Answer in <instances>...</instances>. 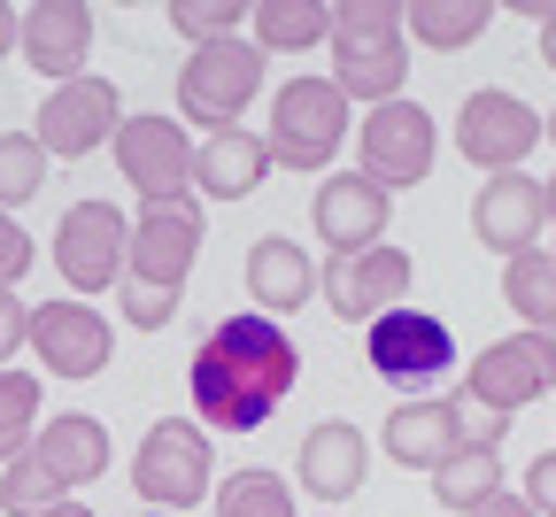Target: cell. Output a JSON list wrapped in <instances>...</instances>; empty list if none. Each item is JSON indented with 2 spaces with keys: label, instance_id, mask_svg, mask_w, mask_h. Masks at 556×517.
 <instances>
[{
  "label": "cell",
  "instance_id": "1",
  "mask_svg": "<svg viewBox=\"0 0 556 517\" xmlns=\"http://www.w3.org/2000/svg\"><path fill=\"white\" fill-rule=\"evenodd\" d=\"M302 379V348L287 340V325L263 310H232L201 332L193 363H186V394H193V425L208 432H255L270 425V409L294 394Z\"/></svg>",
  "mask_w": 556,
  "mask_h": 517
},
{
  "label": "cell",
  "instance_id": "2",
  "mask_svg": "<svg viewBox=\"0 0 556 517\" xmlns=\"http://www.w3.org/2000/svg\"><path fill=\"white\" fill-rule=\"evenodd\" d=\"M201 201H148L131 216V255H124V286H116V302H124V325L139 332H163L186 302V278L201 263Z\"/></svg>",
  "mask_w": 556,
  "mask_h": 517
},
{
  "label": "cell",
  "instance_id": "3",
  "mask_svg": "<svg viewBox=\"0 0 556 517\" xmlns=\"http://www.w3.org/2000/svg\"><path fill=\"white\" fill-rule=\"evenodd\" d=\"M348 124H356V109H348V93L332 78H287L270 101V124H263V147H270V163L278 171H294V178H317L340 163V139Z\"/></svg>",
  "mask_w": 556,
  "mask_h": 517
},
{
  "label": "cell",
  "instance_id": "4",
  "mask_svg": "<svg viewBox=\"0 0 556 517\" xmlns=\"http://www.w3.org/2000/svg\"><path fill=\"white\" fill-rule=\"evenodd\" d=\"M263 70H270V54L240 31V39H217V47H193L186 62H178V124L193 131H232L248 109H255V93H263Z\"/></svg>",
  "mask_w": 556,
  "mask_h": 517
},
{
  "label": "cell",
  "instance_id": "5",
  "mask_svg": "<svg viewBox=\"0 0 556 517\" xmlns=\"http://www.w3.org/2000/svg\"><path fill=\"white\" fill-rule=\"evenodd\" d=\"M364 363H371L379 387H394L402 402H417V394H433L456 371V325L433 317V310H417V302H402V310H387L364 332Z\"/></svg>",
  "mask_w": 556,
  "mask_h": 517
},
{
  "label": "cell",
  "instance_id": "6",
  "mask_svg": "<svg viewBox=\"0 0 556 517\" xmlns=\"http://www.w3.org/2000/svg\"><path fill=\"white\" fill-rule=\"evenodd\" d=\"M131 487H139V502H155L170 517L201 509L217 494V449H208V432L193 417H155L131 449Z\"/></svg>",
  "mask_w": 556,
  "mask_h": 517
},
{
  "label": "cell",
  "instance_id": "7",
  "mask_svg": "<svg viewBox=\"0 0 556 517\" xmlns=\"http://www.w3.org/2000/svg\"><path fill=\"white\" fill-rule=\"evenodd\" d=\"M503 417H471L456 394H417V402H394V417H387V432H379V449L402 464V471H441V464H456L464 449H503Z\"/></svg>",
  "mask_w": 556,
  "mask_h": 517
},
{
  "label": "cell",
  "instance_id": "8",
  "mask_svg": "<svg viewBox=\"0 0 556 517\" xmlns=\"http://www.w3.org/2000/svg\"><path fill=\"white\" fill-rule=\"evenodd\" d=\"M541 394H556V340H541V332H503V340H486L471 363H464V409L471 417H518V409H533Z\"/></svg>",
  "mask_w": 556,
  "mask_h": 517
},
{
  "label": "cell",
  "instance_id": "9",
  "mask_svg": "<svg viewBox=\"0 0 556 517\" xmlns=\"http://www.w3.org/2000/svg\"><path fill=\"white\" fill-rule=\"evenodd\" d=\"M124 255H131V216L116 201H70L54 225V270L78 302H101V293L124 286Z\"/></svg>",
  "mask_w": 556,
  "mask_h": 517
},
{
  "label": "cell",
  "instance_id": "10",
  "mask_svg": "<svg viewBox=\"0 0 556 517\" xmlns=\"http://www.w3.org/2000/svg\"><path fill=\"white\" fill-rule=\"evenodd\" d=\"M193 131L178 124V116H124L116 124V139H109V155H116V171H124V186L139 193V209L148 201H193Z\"/></svg>",
  "mask_w": 556,
  "mask_h": 517
},
{
  "label": "cell",
  "instance_id": "11",
  "mask_svg": "<svg viewBox=\"0 0 556 517\" xmlns=\"http://www.w3.org/2000/svg\"><path fill=\"white\" fill-rule=\"evenodd\" d=\"M433 155H441V131H433V116L417 109L409 93L387 101V109H371V116L356 124V171H364L379 193L426 186V178H433Z\"/></svg>",
  "mask_w": 556,
  "mask_h": 517
},
{
  "label": "cell",
  "instance_id": "12",
  "mask_svg": "<svg viewBox=\"0 0 556 517\" xmlns=\"http://www.w3.org/2000/svg\"><path fill=\"white\" fill-rule=\"evenodd\" d=\"M116 124H124V93L86 70V78H70V86H54V93L39 101L31 139H39V155H47V163H86L93 147L116 139Z\"/></svg>",
  "mask_w": 556,
  "mask_h": 517
},
{
  "label": "cell",
  "instance_id": "13",
  "mask_svg": "<svg viewBox=\"0 0 556 517\" xmlns=\"http://www.w3.org/2000/svg\"><path fill=\"white\" fill-rule=\"evenodd\" d=\"M533 147H541V109H526V101L503 93V86L464 93V109H456V155H464L471 171H486V178L526 171Z\"/></svg>",
  "mask_w": 556,
  "mask_h": 517
},
{
  "label": "cell",
  "instance_id": "14",
  "mask_svg": "<svg viewBox=\"0 0 556 517\" xmlns=\"http://www.w3.org/2000/svg\"><path fill=\"white\" fill-rule=\"evenodd\" d=\"M409 286H417V263L409 248H371V255H348V263H325L317 270V293H325V310L340 325H379L387 310L409 302Z\"/></svg>",
  "mask_w": 556,
  "mask_h": 517
},
{
  "label": "cell",
  "instance_id": "15",
  "mask_svg": "<svg viewBox=\"0 0 556 517\" xmlns=\"http://www.w3.org/2000/svg\"><path fill=\"white\" fill-rule=\"evenodd\" d=\"M387 209H394V193H379L364 171H332V178H317V193H309V225H317V240L332 248V263H348V255L387 248Z\"/></svg>",
  "mask_w": 556,
  "mask_h": 517
},
{
  "label": "cell",
  "instance_id": "16",
  "mask_svg": "<svg viewBox=\"0 0 556 517\" xmlns=\"http://www.w3.org/2000/svg\"><path fill=\"white\" fill-rule=\"evenodd\" d=\"M31 355L54 379H101L116 363V325L93 302H39L31 310Z\"/></svg>",
  "mask_w": 556,
  "mask_h": 517
},
{
  "label": "cell",
  "instance_id": "17",
  "mask_svg": "<svg viewBox=\"0 0 556 517\" xmlns=\"http://www.w3.org/2000/svg\"><path fill=\"white\" fill-rule=\"evenodd\" d=\"M471 240H479L486 255H503V263L533 255V248L548 240V193H541V178H526V171L486 178L479 201H471Z\"/></svg>",
  "mask_w": 556,
  "mask_h": 517
},
{
  "label": "cell",
  "instance_id": "18",
  "mask_svg": "<svg viewBox=\"0 0 556 517\" xmlns=\"http://www.w3.org/2000/svg\"><path fill=\"white\" fill-rule=\"evenodd\" d=\"M16 54L54 86L86 78V62H93V0H31V9H16Z\"/></svg>",
  "mask_w": 556,
  "mask_h": 517
},
{
  "label": "cell",
  "instance_id": "19",
  "mask_svg": "<svg viewBox=\"0 0 556 517\" xmlns=\"http://www.w3.org/2000/svg\"><path fill=\"white\" fill-rule=\"evenodd\" d=\"M364 479H371V440H364V425L325 417V425L302 432V456H294V487H302V494H317V502L340 509L348 494H364Z\"/></svg>",
  "mask_w": 556,
  "mask_h": 517
},
{
  "label": "cell",
  "instance_id": "20",
  "mask_svg": "<svg viewBox=\"0 0 556 517\" xmlns=\"http://www.w3.org/2000/svg\"><path fill=\"white\" fill-rule=\"evenodd\" d=\"M270 178V147H263V131H248V124H232V131H208L201 147H193V201L208 209V201H248L255 186Z\"/></svg>",
  "mask_w": 556,
  "mask_h": 517
},
{
  "label": "cell",
  "instance_id": "21",
  "mask_svg": "<svg viewBox=\"0 0 556 517\" xmlns=\"http://www.w3.org/2000/svg\"><path fill=\"white\" fill-rule=\"evenodd\" d=\"M31 456L47 464V479L70 502H78V487H101V471H109V425L86 417V409H62V417H47L31 432Z\"/></svg>",
  "mask_w": 556,
  "mask_h": 517
},
{
  "label": "cell",
  "instance_id": "22",
  "mask_svg": "<svg viewBox=\"0 0 556 517\" xmlns=\"http://www.w3.org/2000/svg\"><path fill=\"white\" fill-rule=\"evenodd\" d=\"M248 302H255L263 317H278V325H287L294 310H309V302H317V263H309V248L287 240V232H263V240L248 248Z\"/></svg>",
  "mask_w": 556,
  "mask_h": 517
},
{
  "label": "cell",
  "instance_id": "23",
  "mask_svg": "<svg viewBox=\"0 0 556 517\" xmlns=\"http://www.w3.org/2000/svg\"><path fill=\"white\" fill-rule=\"evenodd\" d=\"M325 78L348 93V109H387V101H402V86H409V54H402V31H379V39H332V70Z\"/></svg>",
  "mask_w": 556,
  "mask_h": 517
},
{
  "label": "cell",
  "instance_id": "24",
  "mask_svg": "<svg viewBox=\"0 0 556 517\" xmlns=\"http://www.w3.org/2000/svg\"><path fill=\"white\" fill-rule=\"evenodd\" d=\"M486 24H495V0H402V39H417L426 54H464Z\"/></svg>",
  "mask_w": 556,
  "mask_h": 517
},
{
  "label": "cell",
  "instance_id": "25",
  "mask_svg": "<svg viewBox=\"0 0 556 517\" xmlns=\"http://www.w3.org/2000/svg\"><path fill=\"white\" fill-rule=\"evenodd\" d=\"M248 39H255L263 54H309V47H332V0H255Z\"/></svg>",
  "mask_w": 556,
  "mask_h": 517
},
{
  "label": "cell",
  "instance_id": "26",
  "mask_svg": "<svg viewBox=\"0 0 556 517\" xmlns=\"http://www.w3.org/2000/svg\"><path fill=\"white\" fill-rule=\"evenodd\" d=\"M495 494H510V479H503V449H486V440H479V449H464L456 464L433 471V502L456 509V517H479Z\"/></svg>",
  "mask_w": 556,
  "mask_h": 517
},
{
  "label": "cell",
  "instance_id": "27",
  "mask_svg": "<svg viewBox=\"0 0 556 517\" xmlns=\"http://www.w3.org/2000/svg\"><path fill=\"white\" fill-rule=\"evenodd\" d=\"M503 302L518 310V332L556 340V255H548V248H533V255L503 263Z\"/></svg>",
  "mask_w": 556,
  "mask_h": 517
},
{
  "label": "cell",
  "instance_id": "28",
  "mask_svg": "<svg viewBox=\"0 0 556 517\" xmlns=\"http://www.w3.org/2000/svg\"><path fill=\"white\" fill-rule=\"evenodd\" d=\"M217 517H294V487L270 464H240L217 479Z\"/></svg>",
  "mask_w": 556,
  "mask_h": 517
},
{
  "label": "cell",
  "instance_id": "29",
  "mask_svg": "<svg viewBox=\"0 0 556 517\" xmlns=\"http://www.w3.org/2000/svg\"><path fill=\"white\" fill-rule=\"evenodd\" d=\"M170 31L186 39V54L193 47H217V39H240L248 31V16H255V0H170Z\"/></svg>",
  "mask_w": 556,
  "mask_h": 517
},
{
  "label": "cell",
  "instance_id": "30",
  "mask_svg": "<svg viewBox=\"0 0 556 517\" xmlns=\"http://www.w3.org/2000/svg\"><path fill=\"white\" fill-rule=\"evenodd\" d=\"M31 425L39 417V371H0V464L31 456Z\"/></svg>",
  "mask_w": 556,
  "mask_h": 517
},
{
  "label": "cell",
  "instance_id": "31",
  "mask_svg": "<svg viewBox=\"0 0 556 517\" xmlns=\"http://www.w3.org/2000/svg\"><path fill=\"white\" fill-rule=\"evenodd\" d=\"M47 171H54V163L39 155V139H31V131H0V209H9V216L47 186Z\"/></svg>",
  "mask_w": 556,
  "mask_h": 517
},
{
  "label": "cell",
  "instance_id": "32",
  "mask_svg": "<svg viewBox=\"0 0 556 517\" xmlns=\"http://www.w3.org/2000/svg\"><path fill=\"white\" fill-rule=\"evenodd\" d=\"M70 494L47 479V464L39 456H16V464H0V509L9 517H47V509H62Z\"/></svg>",
  "mask_w": 556,
  "mask_h": 517
},
{
  "label": "cell",
  "instance_id": "33",
  "mask_svg": "<svg viewBox=\"0 0 556 517\" xmlns=\"http://www.w3.org/2000/svg\"><path fill=\"white\" fill-rule=\"evenodd\" d=\"M402 31V0H332V39H379Z\"/></svg>",
  "mask_w": 556,
  "mask_h": 517
},
{
  "label": "cell",
  "instance_id": "34",
  "mask_svg": "<svg viewBox=\"0 0 556 517\" xmlns=\"http://www.w3.org/2000/svg\"><path fill=\"white\" fill-rule=\"evenodd\" d=\"M24 270H31V232L16 225L9 209H0V286L16 293V286H24Z\"/></svg>",
  "mask_w": 556,
  "mask_h": 517
},
{
  "label": "cell",
  "instance_id": "35",
  "mask_svg": "<svg viewBox=\"0 0 556 517\" xmlns=\"http://www.w3.org/2000/svg\"><path fill=\"white\" fill-rule=\"evenodd\" d=\"M24 340H31V302L0 286V371H9V355H16Z\"/></svg>",
  "mask_w": 556,
  "mask_h": 517
},
{
  "label": "cell",
  "instance_id": "36",
  "mask_svg": "<svg viewBox=\"0 0 556 517\" xmlns=\"http://www.w3.org/2000/svg\"><path fill=\"white\" fill-rule=\"evenodd\" d=\"M526 509L533 517H556V449L526 464Z\"/></svg>",
  "mask_w": 556,
  "mask_h": 517
},
{
  "label": "cell",
  "instance_id": "37",
  "mask_svg": "<svg viewBox=\"0 0 556 517\" xmlns=\"http://www.w3.org/2000/svg\"><path fill=\"white\" fill-rule=\"evenodd\" d=\"M533 16H541V62L556 70V0H533Z\"/></svg>",
  "mask_w": 556,
  "mask_h": 517
},
{
  "label": "cell",
  "instance_id": "38",
  "mask_svg": "<svg viewBox=\"0 0 556 517\" xmlns=\"http://www.w3.org/2000/svg\"><path fill=\"white\" fill-rule=\"evenodd\" d=\"M479 517H533V509H526V494H495V502H486Z\"/></svg>",
  "mask_w": 556,
  "mask_h": 517
},
{
  "label": "cell",
  "instance_id": "39",
  "mask_svg": "<svg viewBox=\"0 0 556 517\" xmlns=\"http://www.w3.org/2000/svg\"><path fill=\"white\" fill-rule=\"evenodd\" d=\"M0 54H16V9L0 0Z\"/></svg>",
  "mask_w": 556,
  "mask_h": 517
},
{
  "label": "cell",
  "instance_id": "40",
  "mask_svg": "<svg viewBox=\"0 0 556 517\" xmlns=\"http://www.w3.org/2000/svg\"><path fill=\"white\" fill-rule=\"evenodd\" d=\"M541 193H548V240H556V171L541 178Z\"/></svg>",
  "mask_w": 556,
  "mask_h": 517
},
{
  "label": "cell",
  "instance_id": "41",
  "mask_svg": "<svg viewBox=\"0 0 556 517\" xmlns=\"http://www.w3.org/2000/svg\"><path fill=\"white\" fill-rule=\"evenodd\" d=\"M47 517H93V509H86V502H62V509H47Z\"/></svg>",
  "mask_w": 556,
  "mask_h": 517
},
{
  "label": "cell",
  "instance_id": "42",
  "mask_svg": "<svg viewBox=\"0 0 556 517\" xmlns=\"http://www.w3.org/2000/svg\"><path fill=\"white\" fill-rule=\"evenodd\" d=\"M541 139H556V109H541Z\"/></svg>",
  "mask_w": 556,
  "mask_h": 517
},
{
  "label": "cell",
  "instance_id": "43",
  "mask_svg": "<svg viewBox=\"0 0 556 517\" xmlns=\"http://www.w3.org/2000/svg\"><path fill=\"white\" fill-rule=\"evenodd\" d=\"M548 255H556V248H548Z\"/></svg>",
  "mask_w": 556,
  "mask_h": 517
}]
</instances>
